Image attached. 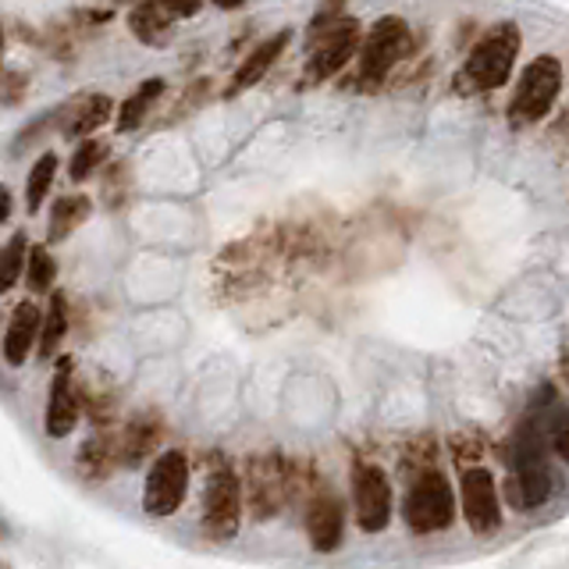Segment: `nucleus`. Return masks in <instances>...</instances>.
<instances>
[{
    "label": "nucleus",
    "instance_id": "nucleus-20",
    "mask_svg": "<svg viewBox=\"0 0 569 569\" xmlns=\"http://www.w3.org/2000/svg\"><path fill=\"white\" fill-rule=\"evenodd\" d=\"M115 463H118V445L107 434H93L86 445L78 449V460H75L78 473H83L86 481H104Z\"/></svg>",
    "mask_w": 569,
    "mask_h": 569
},
{
    "label": "nucleus",
    "instance_id": "nucleus-6",
    "mask_svg": "<svg viewBox=\"0 0 569 569\" xmlns=\"http://www.w3.org/2000/svg\"><path fill=\"white\" fill-rule=\"evenodd\" d=\"M406 524L414 527L417 534H434V530H445L455 516V495H452V484L441 477V473L431 466L423 470L420 477H414L409 484V495H406Z\"/></svg>",
    "mask_w": 569,
    "mask_h": 569
},
{
    "label": "nucleus",
    "instance_id": "nucleus-13",
    "mask_svg": "<svg viewBox=\"0 0 569 569\" xmlns=\"http://www.w3.org/2000/svg\"><path fill=\"white\" fill-rule=\"evenodd\" d=\"M110 115H115V100L104 97V93H86V97L68 100L54 118H57L61 136H68V139L86 136L89 139V132H97L100 125H107Z\"/></svg>",
    "mask_w": 569,
    "mask_h": 569
},
{
    "label": "nucleus",
    "instance_id": "nucleus-32",
    "mask_svg": "<svg viewBox=\"0 0 569 569\" xmlns=\"http://www.w3.org/2000/svg\"><path fill=\"white\" fill-rule=\"evenodd\" d=\"M0 569H8V562H0Z\"/></svg>",
    "mask_w": 569,
    "mask_h": 569
},
{
    "label": "nucleus",
    "instance_id": "nucleus-26",
    "mask_svg": "<svg viewBox=\"0 0 569 569\" xmlns=\"http://www.w3.org/2000/svg\"><path fill=\"white\" fill-rule=\"evenodd\" d=\"M104 161H107V147H104V142H97V139H86L83 147L75 150L72 164H68V175H72V182H86V179H89L93 171H97Z\"/></svg>",
    "mask_w": 569,
    "mask_h": 569
},
{
    "label": "nucleus",
    "instance_id": "nucleus-12",
    "mask_svg": "<svg viewBox=\"0 0 569 569\" xmlns=\"http://www.w3.org/2000/svg\"><path fill=\"white\" fill-rule=\"evenodd\" d=\"M307 534L318 551H335L345 537V505L339 495L318 492L307 505Z\"/></svg>",
    "mask_w": 569,
    "mask_h": 569
},
{
    "label": "nucleus",
    "instance_id": "nucleus-7",
    "mask_svg": "<svg viewBox=\"0 0 569 569\" xmlns=\"http://www.w3.org/2000/svg\"><path fill=\"white\" fill-rule=\"evenodd\" d=\"M189 495V460L185 452L168 449L153 460L147 473V487H142V509L150 516H171L182 509Z\"/></svg>",
    "mask_w": 569,
    "mask_h": 569
},
{
    "label": "nucleus",
    "instance_id": "nucleus-31",
    "mask_svg": "<svg viewBox=\"0 0 569 569\" xmlns=\"http://www.w3.org/2000/svg\"><path fill=\"white\" fill-rule=\"evenodd\" d=\"M0 61H4V29H0Z\"/></svg>",
    "mask_w": 569,
    "mask_h": 569
},
{
    "label": "nucleus",
    "instance_id": "nucleus-29",
    "mask_svg": "<svg viewBox=\"0 0 569 569\" xmlns=\"http://www.w3.org/2000/svg\"><path fill=\"white\" fill-rule=\"evenodd\" d=\"M11 217V193L4 185H0V225H4V221Z\"/></svg>",
    "mask_w": 569,
    "mask_h": 569
},
{
    "label": "nucleus",
    "instance_id": "nucleus-18",
    "mask_svg": "<svg viewBox=\"0 0 569 569\" xmlns=\"http://www.w3.org/2000/svg\"><path fill=\"white\" fill-rule=\"evenodd\" d=\"M171 14L157 4V0H142L129 11V29L136 33V40H142L147 46H161L171 36Z\"/></svg>",
    "mask_w": 569,
    "mask_h": 569
},
{
    "label": "nucleus",
    "instance_id": "nucleus-3",
    "mask_svg": "<svg viewBox=\"0 0 569 569\" xmlns=\"http://www.w3.org/2000/svg\"><path fill=\"white\" fill-rule=\"evenodd\" d=\"M243 481L235 477V470L214 455L207 487H203V530L214 541H228V537L239 534L243 524Z\"/></svg>",
    "mask_w": 569,
    "mask_h": 569
},
{
    "label": "nucleus",
    "instance_id": "nucleus-23",
    "mask_svg": "<svg viewBox=\"0 0 569 569\" xmlns=\"http://www.w3.org/2000/svg\"><path fill=\"white\" fill-rule=\"evenodd\" d=\"M29 235L25 232H14L11 239L0 246V296L11 292L19 278L25 275V257H29Z\"/></svg>",
    "mask_w": 569,
    "mask_h": 569
},
{
    "label": "nucleus",
    "instance_id": "nucleus-17",
    "mask_svg": "<svg viewBox=\"0 0 569 569\" xmlns=\"http://www.w3.org/2000/svg\"><path fill=\"white\" fill-rule=\"evenodd\" d=\"M505 495H509L513 509H537L551 495V470L548 463L513 466V477L505 481Z\"/></svg>",
    "mask_w": 569,
    "mask_h": 569
},
{
    "label": "nucleus",
    "instance_id": "nucleus-4",
    "mask_svg": "<svg viewBox=\"0 0 569 569\" xmlns=\"http://www.w3.org/2000/svg\"><path fill=\"white\" fill-rule=\"evenodd\" d=\"M246 505H249V516L253 519H275L284 502L292 498V470L281 455L267 452V455H253L246 463Z\"/></svg>",
    "mask_w": 569,
    "mask_h": 569
},
{
    "label": "nucleus",
    "instance_id": "nucleus-2",
    "mask_svg": "<svg viewBox=\"0 0 569 569\" xmlns=\"http://www.w3.org/2000/svg\"><path fill=\"white\" fill-rule=\"evenodd\" d=\"M562 93V61L556 54H537L530 65L519 72V83L509 97V125L524 129L548 118Z\"/></svg>",
    "mask_w": 569,
    "mask_h": 569
},
{
    "label": "nucleus",
    "instance_id": "nucleus-30",
    "mask_svg": "<svg viewBox=\"0 0 569 569\" xmlns=\"http://www.w3.org/2000/svg\"><path fill=\"white\" fill-rule=\"evenodd\" d=\"M211 4H217L221 11H235V8H243L246 0H211Z\"/></svg>",
    "mask_w": 569,
    "mask_h": 569
},
{
    "label": "nucleus",
    "instance_id": "nucleus-28",
    "mask_svg": "<svg viewBox=\"0 0 569 569\" xmlns=\"http://www.w3.org/2000/svg\"><path fill=\"white\" fill-rule=\"evenodd\" d=\"M556 452H559L562 460L569 463V417L559 423V431H556Z\"/></svg>",
    "mask_w": 569,
    "mask_h": 569
},
{
    "label": "nucleus",
    "instance_id": "nucleus-22",
    "mask_svg": "<svg viewBox=\"0 0 569 569\" xmlns=\"http://www.w3.org/2000/svg\"><path fill=\"white\" fill-rule=\"evenodd\" d=\"M164 93V83L161 78H150V83H142L129 100L121 104V115H118V132H132L142 125V118L150 115V107L161 100Z\"/></svg>",
    "mask_w": 569,
    "mask_h": 569
},
{
    "label": "nucleus",
    "instance_id": "nucleus-27",
    "mask_svg": "<svg viewBox=\"0 0 569 569\" xmlns=\"http://www.w3.org/2000/svg\"><path fill=\"white\" fill-rule=\"evenodd\" d=\"M171 19H193V14L200 11V0H157Z\"/></svg>",
    "mask_w": 569,
    "mask_h": 569
},
{
    "label": "nucleus",
    "instance_id": "nucleus-10",
    "mask_svg": "<svg viewBox=\"0 0 569 569\" xmlns=\"http://www.w3.org/2000/svg\"><path fill=\"white\" fill-rule=\"evenodd\" d=\"M463 516L473 534H495L502 524L498 484L487 466H463Z\"/></svg>",
    "mask_w": 569,
    "mask_h": 569
},
{
    "label": "nucleus",
    "instance_id": "nucleus-16",
    "mask_svg": "<svg viewBox=\"0 0 569 569\" xmlns=\"http://www.w3.org/2000/svg\"><path fill=\"white\" fill-rule=\"evenodd\" d=\"M289 40H292V33L289 29H281V33H275V36H267L264 43H257L249 51V57L239 65V72L232 75V86H228V97H235V93H246V89H253L260 83V78L271 72L275 65H278V57L284 54V46H289Z\"/></svg>",
    "mask_w": 569,
    "mask_h": 569
},
{
    "label": "nucleus",
    "instance_id": "nucleus-24",
    "mask_svg": "<svg viewBox=\"0 0 569 569\" xmlns=\"http://www.w3.org/2000/svg\"><path fill=\"white\" fill-rule=\"evenodd\" d=\"M54 175H57V153H43L40 161L29 168V179H25V207L29 211L43 207V196L51 193Z\"/></svg>",
    "mask_w": 569,
    "mask_h": 569
},
{
    "label": "nucleus",
    "instance_id": "nucleus-25",
    "mask_svg": "<svg viewBox=\"0 0 569 569\" xmlns=\"http://www.w3.org/2000/svg\"><path fill=\"white\" fill-rule=\"evenodd\" d=\"M54 278H57V260L51 257V249H46V246H29V275H25L29 289H33L36 296L51 292Z\"/></svg>",
    "mask_w": 569,
    "mask_h": 569
},
{
    "label": "nucleus",
    "instance_id": "nucleus-15",
    "mask_svg": "<svg viewBox=\"0 0 569 569\" xmlns=\"http://www.w3.org/2000/svg\"><path fill=\"white\" fill-rule=\"evenodd\" d=\"M164 423L157 414H136L118 434V460L125 466H142V460H150L161 445Z\"/></svg>",
    "mask_w": 569,
    "mask_h": 569
},
{
    "label": "nucleus",
    "instance_id": "nucleus-8",
    "mask_svg": "<svg viewBox=\"0 0 569 569\" xmlns=\"http://www.w3.org/2000/svg\"><path fill=\"white\" fill-rule=\"evenodd\" d=\"M359 43H363L359 22L345 14L342 22L324 29L321 40H313L310 57H307V78L310 83H328V78H335L359 54Z\"/></svg>",
    "mask_w": 569,
    "mask_h": 569
},
{
    "label": "nucleus",
    "instance_id": "nucleus-11",
    "mask_svg": "<svg viewBox=\"0 0 569 569\" xmlns=\"http://www.w3.org/2000/svg\"><path fill=\"white\" fill-rule=\"evenodd\" d=\"M78 409H83V395L75 388V363L68 356L57 359V371L51 377V395H46V434L68 438L78 423Z\"/></svg>",
    "mask_w": 569,
    "mask_h": 569
},
{
    "label": "nucleus",
    "instance_id": "nucleus-14",
    "mask_svg": "<svg viewBox=\"0 0 569 569\" xmlns=\"http://www.w3.org/2000/svg\"><path fill=\"white\" fill-rule=\"evenodd\" d=\"M40 331H43V313L33 299H25V303L14 307L11 324L4 331V342H0V350H4V359L11 367H22L29 359V353L40 345Z\"/></svg>",
    "mask_w": 569,
    "mask_h": 569
},
{
    "label": "nucleus",
    "instance_id": "nucleus-19",
    "mask_svg": "<svg viewBox=\"0 0 569 569\" xmlns=\"http://www.w3.org/2000/svg\"><path fill=\"white\" fill-rule=\"evenodd\" d=\"M89 211V196H57L51 207V225H46V243H65L78 225H86Z\"/></svg>",
    "mask_w": 569,
    "mask_h": 569
},
{
    "label": "nucleus",
    "instance_id": "nucleus-9",
    "mask_svg": "<svg viewBox=\"0 0 569 569\" xmlns=\"http://www.w3.org/2000/svg\"><path fill=\"white\" fill-rule=\"evenodd\" d=\"M353 509H356V524L377 534L388 527L391 519V484L388 473L377 463H356L353 466Z\"/></svg>",
    "mask_w": 569,
    "mask_h": 569
},
{
    "label": "nucleus",
    "instance_id": "nucleus-1",
    "mask_svg": "<svg viewBox=\"0 0 569 569\" xmlns=\"http://www.w3.org/2000/svg\"><path fill=\"white\" fill-rule=\"evenodd\" d=\"M519 46H524V33L516 22H498L473 43L470 57L463 61V68L455 72V93L473 97V93H492L502 89L513 78Z\"/></svg>",
    "mask_w": 569,
    "mask_h": 569
},
{
    "label": "nucleus",
    "instance_id": "nucleus-5",
    "mask_svg": "<svg viewBox=\"0 0 569 569\" xmlns=\"http://www.w3.org/2000/svg\"><path fill=\"white\" fill-rule=\"evenodd\" d=\"M409 43H414V33H409L406 19H399V14L377 19L359 43V78L363 83H371V86L385 83L388 72L409 54Z\"/></svg>",
    "mask_w": 569,
    "mask_h": 569
},
{
    "label": "nucleus",
    "instance_id": "nucleus-21",
    "mask_svg": "<svg viewBox=\"0 0 569 569\" xmlns=\"http://www.w3.org/2000/svg\"><path fill=\"white\" fill-rule=\"evenodd\" d=\"M68 335V299L65 292H54L51 296V307L43 313V331H40V356L43 359H54L61 342Z\"/></svg>",
    "mask_w": 569,
    "mask_h": 569
}]
</instances>
